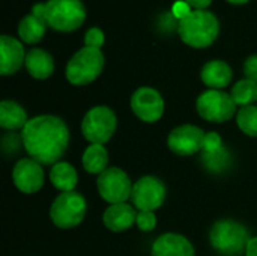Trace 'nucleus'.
Masks as SVG:
<instances>
[{"label": "nucleus", "instance_id": "f257e3e1", "mask_svg": "<svg viewBox=\"0 0 257 256\" xmlns=\"http://www.w3.org/2000/svg\"><path fill=\"white\" fill-rule=\"evenodd\" d=\"M21 142L30 158L41 164H56L69 145V130L65 121L53 115L29 119L21 131Z\"/></svg>", "mask_w": 257, "mask_h": 256}, {"label": "nucleus", "instance_id": "f03ea898", "mask_svg": "<svg viewBox=\"0 0 257 256\" xmlns=\"http://www.w3.org/2000/svg\"><path fill=\"white\" fill-rule=\"evenodd\" d=\"M32 14L42 17L48 27L57 32H74L86 20V8L81 0H48L35 5Z\"/></svg>", "mask_w": 257, "mask_h": 256}, {"label": "nucleus", "instance_id": "7ed1b4c3", "mask_svg": "<svg viewBox=\"0 0 257 256\" xmlns=\"http://www.w3.org/2000/svg\"><path fill=\"white\" fill-rule=\"evenodd\" d=\"M181 39L194 48H205L214 44L220 33L218 18L209 11H193L179 21L178 27Z\"/></svg>", "mask_w": 257, "mask_h": 256}, {"label": "nucleus", "instance_id": "20e7f679", "mask_svg": "<svg viewBox=\"0 0 257 256\" xmlns=\"http://www.w3.org/2000/svg\"><path fill=\"white\" fill-rule=\"evenodd\" d=\"M209 240L211 246L217 252L227 256H236L245 252L250 235L247 228L239 222L224 219L214 223L209 232Z\"/></svg>", "mask_w": 257, "mask_h": 256}, {"label": "nucleus", "instance_id": "39448f33", "mask_svg": "<svg viewBox=\"0 0 257 256\" xmlns=\"http://www.w3.org/2000/svg\"><path fill=\"white\" fill-rule=\"evenodd\" d=\"M104 54L99 48L83 47L66 65V78L74 86H84L96 80L104 69Z\"/></svg>", "mask_w": 257, "mask_h": 256}, {"label": "nucleus", "instance_id": "423d86ee", "mask_svg": "<svg viewBox=\"0 0 257 256\" xmlns=\"http://www.w3.org/2000/svg\"><path fill=\"white\" fill-rule=\"evenodd\" d=\"M196 109L202 119L214 124L227 122L238 113V106L232 95L218 89H208L200 94L196 101Z\"/></svg>", "mask_w": 257, "mask_h": 256}, {"label": "nucleus", "instance_id": "0eeeda50", "mask_svg": "<svg viewBox=\"0 0 257 256\" xmlns=\"http://www.w3.org/2000/svg\"><path fill=\"white\" fill-rule=\"evenodd\" d=\"M117 128L116 113L107 106L92 107L81 121V133L90 143H107Z\"/></svg>", "mask_w": 257, "mask_h": 256}, {"label": "nucleus", "instance_id": "6e6552de", "mask_svg": "<svg viewBox=\"0 0 257 256\" xmlns=\"http://www.w3.org/2000/svg\"><path fill=\"white\" fill-rule=\"evenodd\" d=\"M86 211L87 204L80 193H60L51 204L50 219L60 229H72L83 222Z\"/></svg>", "mask_w": 257, "mask_h": 256}, {"label": "nucleus", "instance_id": "1a4fd4ad", "mask_svg": "<svg viewBox=\"0 0 257 256\" xmlns=\"http://www.w3.org/2000/svg\"><path fill=\"white\" fill-rule=\"evenodd\" d=\"M133 187L134 184L131 183L128 174L119 167H108L101 175H98V193L110 205L123 204L131 199Z\"/></svg>", "mask_w": 257, "mask_h": 256}, {"label": "nucleus", "instance_id": "9d476101", "mask_svg": "<svg viewBox=\"0 0 257 256\" xmlns=\"http://www.w3.org/2000/svg\"><path fill=\"white\" fill-rule=\"evenodd\" d=\"M167 196L164 183L152 175L142 177L134 183L131 201L137 211H155L163 207Z\"/></svg>", "mask_w": 257, "mask_h": 256}, {"label": "nucleus", "instance_id": "9b49d317", "mask_svg": "<svg viewBox=\"0 0 257 256\" xmlns=\"http://www.w3.org/2000/svg\"><path fill=\"white\" fill-rule=\"evenodd\" d=\"M131 110L143 122L154 124L163 118L164 100L157 89L143 86L139 88L131 97Z\"/></svg>", "mask_w": 257, "mask_h": 256}, {"label": "nucleus", "instance_id": "f8f14e48", "mask_svg": "<svg viewBox=\"0 0 257 256\" xmlns=\"http://www.w3.org/2000/svg\"><path fill=\"white\" fill-rule=\"evenodd\" d=\"M205 134L206 133H203L200 127L184 124L172 130V133L167 137V146L176 155H182V157L193 155L202 151Z\"/></svg>", "mask_w": 257, "mask_h": 256}, {"label": "nucleus", "instance_id": "ddd939ff", "mask_svg": "<svg viewBox=\"0 0 257 256\" xmlns=\"http://www.w3.org/2000/svg\"><path fill=\"white\" fill-rule=\"evenodd\" d=\"M12 181L21 193L33 195L42 189L45 181V174L41 163H38L36 160L21 158L14 166Z\"/></svg>", "mask_w": 257, "mask_h": 256}, {"label": "nucleus", "instance_id": "4468645a", "mask_svg": "<svg viewBox=\"0 0 257 256\" xmlns=\"http://www.w3.org/2000/svg\"><path fill=\"white\" fill-rule=\"evenodd\" d=\"M0 51H2V62H0V72L2 75L15 74L23 63H26V53L23 44L8 35L0 36Z\"/></svg>", "mask_w": 257, "mask_h": 256}, {"label": "nucleus", "instance_id": "2eb2a0df", "mask_svg": "<svg viewBox=\"0 0 257 256\" xmlns=\"http://www.w3.org/2000/svg\"><path fill=\"white\" fill-rule=\"evenodd\" d=\"M137 210L134 205H130L126 202L123 204H114L110 205L102 216V222L108 231L113 232H123L128 231L137 219Z\"/></svg>", "mask_w": 257, "mask_h": 256}, {"label": "nucleus", "instance_id": "dca6fc26", "mask_svg": "<svg viewBox=\"0 0 257 256\" xmlns=\"http://www.w3.org/2000/svg\"><path fill=\"white\" fill-rule=\"evenodd\" d=\"M152 256H194V247L181 234H163L152 246Z\"/></svg>", "mask_w": 257, "mask_h": 256}, {"label": "nucleus", "instance_id": "f3484780", "mask_svg": "<svg viewBox=\"0 0 257 256\" xmlns=\"http://www.w3.org/2000/svg\"><path fill=\"white\" fill-rule=\"evenodd\" d=\"M200 77L209 89L221 91L230 84L233 72L229 63H226L224 60H211L205 63V66L202 68Z\"/></svg>", "mask_w": 257, "mask_h": 256}, {"label": "nucleus", "instance_id": "a211bd4d", "mask_svg": "<svg viewBox=\"0 0 257 256\" xmlns=\"http://www.w3.org/2000/svg\"><path fill=\"white\" fill-rule=\"evenodd\" d=\"M26 69L33 78L45 80L54 72V60L42 48H32L26 56Z\"/></svg>", "mask_w": 257, "mask_h": 256}, {"label": "nucleus", "instance_id": "6ab92c4d", "mask_svg": "<svg viewBox=\"0 0 257 256\" xmlns=\"http://www.w3.org/2000/svg\"><path fill=\"white\" fill-rule=\"evenodd\" d=\"M50 181L59 192L69 193L74 192V189L77 187L78 175L72 164H69L68 161H59L53 164L50 170Z\"/></svg>", "mask_w": 257, "mask_h": 256}, {"label": "nucleus", "instance_id": "aec40b11", "mask_svg": "<svg viewBox=\"0 0 257 256\" xmlns=\"http://www.w3.org/2000/svg\"><path fill=\"white\" fill-rule=\"evenodd\" d=\"M29 122L26 110L15 101L3 100L0 103V127L5 130H18L24 128Z\"/></svg>", "mask_w": 257, "mask_h": 256}, {"label": "nucleus", "instance_id": "412c9836", "mask_svg": "<svg viewBox=\"0 0 257 256\" xmlns=\"http://www.w3.org/2000/svg\"><path fill=\"white\" fill-rule=\"evenodd\" d=\"M47 27L48 24L42 17H38L35 14L26 15L18 24L20 39L26 44H38L44 38Z\"/></svg>", "mask_w": 257, "mask_h": 256}, {"label": "nucleus", "instance_id": "4be33fe9", "mask_svg": "<svg viewBox=\"0 0 257 256\" xmlns=\"http://www.w3.org/2000/svg\"><path fill=\"white\" fill-rule=\"evenodd\" d=\"M83 167L92 175H101L108 169V151L104 145L90 143L83 152Z\"/></svg>", "mask_w": 257, "mask_h": 256}, {"label": "nucleus", "instance_id": "5701e85b", "mask_svg": "<svg viewBox=\"0 0 257 256\" xmlns=\"http://www.w3.org/2000/svg\"><path fill=\"white\" fill-rule=\"evenodd\" d=\"M233 101L236 103V106L239 107H247V106H253L254 101H257V83L244 78L239 80L230 92Z\"/></svg>", "mask_w": 257, "mask_h": 256}, {"label": "nucleus", "instance_id": "b1692460", "mask_svg": "<svg viewBox=\"0 0 257 256\" xmlns=\"http://www.w3.org/2000/svg\"><path fill=\"white\" fill-rule=\"evenodd\" d=\"M236 125L244 134L257 137V106L241 107L236 113Z\"/></svg>", "mask_w": 257, "mask_h": 256}, {"label": "nucleus", "instance_id": "393cba45", "mask_svg": "<svg viewBox=\"0 0 257 256\" xmlns=\"http://www.w3.org/2000/svg\"><path fill=\"white\" fill-rule=\"evenodd\" d=\"M224 146H223V139L218 133L215 131H209L205 134V139H203V143H202V152L205 155H211V154H215L218 151H221Z\"/></svg>", "mask_w": 257, "mask_h": 256}, {"label": "nucleus", "instance_id": "a878e982", "mask_svg": "<svg viewBox=\"0 0 257 256\" xmlns=\"http://www.w3.org/2000/svg\"><path fill=\"white\" fill-rule=\"evenodd\" d=\"M136 225L139 226L140 231L143 232H151L155 229L157 226V216L155 211H139L137 213V219H136Z\"/></svg>", "mask_w": 257, "mask_h": 256}, {"label": "nucleus", "instance_id": "bb28decb", "mask_svg": "<svg viewBox=\"0 0 257 256\" xmlns=\"http://www.w3.org/2000/svg\"><path fill=\"white\" fill-rule=\"evenodd\" d=\"M104 33H102V30L101 29H98V27H92V29H89L87 30V33H86V36H84V47H90V48H99L101 50V47L104 45Z\"/></svg>", "mask_w": 257, "mask_h": 256}, {"label": "nucleus", "instance_id": "cd10ccee", "mask_svg": "<svg viewBox=\"0 0 257 256\" xmlns=\"http://www.w3.org/2000/svg\"><path fill=\"white\" fill-rule=\"evenodd\" d=\"M244 74L248 80L257 83V54L250 56L245 62H244Z\"/></svg>", "mask_w": 257, "mask_h": 256}, {"label": "nucleus", "instance_id": "c85d7f7f", "mask_svg": "<svg viewBox=\"0 0 257 256\" xmlns=\"http://www.w3.org/2000/svg\"><path fill=\"white\" fill-rule=\"evenodd\" d=\"M172 12H173V15L181 21V20H184L185 17H188L193 11H191V6L184 0V2H176L175 5H173V9H172Z\"/></svg>", "mask_w": 257, "mask_h": 256}, {"label": "nucleus", "instance_id": "c756f323", "mask_svg": "<svg viewBox=\"0 0 257 256\" xmlns=\"http://www.w3.org/2000/svg\"><path fill=\"white\" fill-rule=\"evenodd\" d=\"M191 8H196V11H206V8L212 3V0H185Z\"/></svg>", "mask_w": 257, "mask_h": 256}, {"label": "nucleus", "instance_id": "7c9ffc66", "mask_svg": "<svg viewBox=\"0 0 257 256\" xmlns=\"http://www.w3.org/2000/svg\"><path fill=\"white\" fill-rule=\"evenodd\" d=\"M245 256H257V237L250 238L245 249Z\"/></svg>", "mask_w": 257, "mask_h": 256}, {"label": "nucleus", "instance_id": "2f4dec72", "mask_svg": "<svg viewBox=\"0 0 257 256\" xmlns=\"http://www.w3.org/2000/svg\"><path fill=\"white\" fill-rule=\"evenodd\" d=\"M229 3H233V5H244V3H248L250 0H227Z\"/></svg>", "mask_w": 257, "mask_h": 256}]
</instances>
